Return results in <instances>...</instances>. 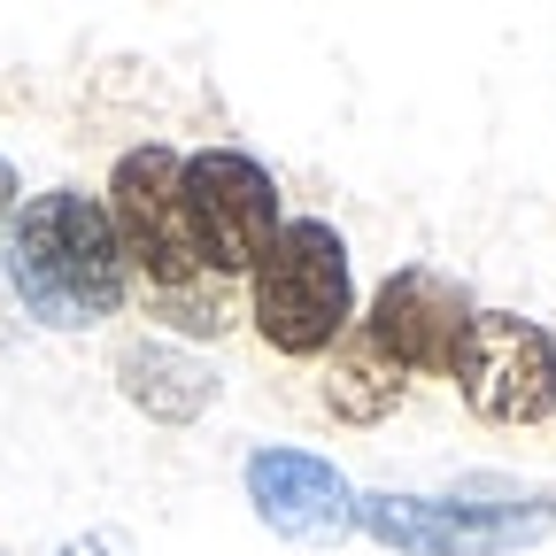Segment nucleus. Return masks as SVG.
Here are the masks:
<instances>
[{"mask_svg":"<svg viewBox=\"0 0 556 556\" xmlns=\"http://www.w3.org/2000/svg\"><path fill=\"white\" fill-rule=\"evenodd\" d=\"M62 556H131V548H124V533H86V541H70Z\"/></svg>","mask_w":556,"mask_h":556,"instance_id":"f8f14e48","label":"nucleus"},{"mask_svg":"<svg viewBox=\"0 0 556 556\" xmlns=\"http://www.w3.org/2000/svg\"><path fill=\"white\" fill-rule=\"evenodd\" d=\"M471 317H479V302H471L464 278H448V270H433V263H402V270H387V287L371 294V309H364L356 325L387 348L402 371L448 379L456 340H464Z\"/></svg>","mask_w":556,"mask_h":556,"instance_id":"0eeeda50","label":"nucleus"},{"mask_svg":"<svg viewBox=\"0 0 556 556\" xmlns=\"http://www.w3.org/2000/svg\"><path fill=\"white\" fill-rule=\"evenodd\" d=\"M16 208V170H9V155H0V217Z\"/></svg>","mask_w":556,"mask_h":556,"instance_id":"ddd939ff","label":"nucleus"},{"mask_svg":"<svg viewBox=\"0 0 556 556\" xmlns=\"http://www.w3.org/2000/svg\"><path fill=\"white\" fill-rule=\"evenodd\" d=\"M356 533L394 556H518L556 533V495L471 503V495H356Z\"/></svg>","mask_w":556,"mask_h":556,"instance_id":"7ed1b4c3","label":"nucleus"},{"mask_svg":"<svg viewBox=\"0 0 556 556\" xmlns=\"http://www.w3.org/2000/svg\"><path fill=\"white\" fill-rule=\"evenodd\" d=\"M479 426H541L556 417V340L518 309H479L448 364Z\"/></svg>","mask_w":556,"mask_h":556,"instance_id":"39448f33","label":"nucleus"},{"mask_svg":"<svg viewBox=\"0 0 556 556\" xmlns=\"http://www.w3.org/2000/svg\"><path fill=\"white\" fill-rule=\"evenodd\" d=\"M0 270H9V294L24 302V317L47 332H93L131 302V263L109 232V208L101 193L78 186H54L9 208Z\"/></svg>","mask_w":556,"mask_h":556,"instance_id":"f257e3e1","label":"nucleus"},{"mask_svg":"<svg viewBox=\"0 0 556 556\" xmlns=\"http://www.w3.org/2000/svg\"><path fill=\"white\" fill-rule=\"evenodd\" d=\"M248 503L255 518L294 541V548H340L356 533V486L340 479L332 456H309V448H255L248 456Z\"/></svg>","mask_w":556,"mask_h":556,"instance_id":"6e6552de","label":"nucleus"},{"mask_svg":"<svg viewBox=\"0 0 556 556\" xmlns=\"http://www.w3.org/2000/svg\"><path fill=\"white\" fill-rule=\"evenodd\" d=\"M248 317L263 332V348L278 356H325V348L356 325V263L348 240L325 217H287L278 240L263 248V263L248 270Z\"/></svg>","mask_w":556,"mask_h":556,"instance_id":"f03ea898","label":"nucleus"},{"mask_svg":"<svg viewBox=\"0 0 556 556\" xmlns=\"http://www.w3.org/2000/svg\"><path fill=\"white\" fill-rule=\"evenodd\" d=\"M178 163H186L178 148L148 139V148L116 155L109 193H101V208H109V232H116V248H124L131 278H148V294L186 287V278H201V270H208V255H201V240H193V217H186Z\"/></svg>","mask_w":556,"mask_h":556,"instance_id":"20e7f679","label":"nucleus"},{"mask_svg":"<svg viewBox=\"0 0 556 556\" xmlns=\"http://www.w3.org/2000/svg\"><path fill=\"white\" fill-rule=\"evenodd\" d=\"M178 186H186V217H193V240H201L208 270L248 278L263 263V248L278 240V225H287L278 178L248 148H201V155L178 163Z\"/></svg>","mask_w":556,"mask_h":556,"instance_id":"423d86ee","label":"nucleus"},{"mask_svg":"<svg viewBox=\"0 0 556 556\" xmlns=\"http://www.w3.org/2000/svg\"><path fill=\"white\" fill-rule=\"evenodd\" d=\"M116 387L148 426H193V417L217 402V371H208L186 340H163V332H139V340L116 348Z\"/></svg>","mask_w":556,"mask_h":556,"instance_id":"1a4fd4ad","label":"nucleus"},{"mask_svg":"<svg viewBox=\"0 0 556 556\" xmlns=\"http://www.w3.org/2000/svg\"><path fill=\"white\" fill-rule=\"evenodd\" d=\"M402 394H409V371L387 356V348H379L364 325H348V332L325 348L317 402L340 417V426H387V417L402 409Z\"/></svg>","mask_w":556,"mask_h":556,"instance_id":"9d476101","label":"nucleus"},{"mask_svg":"<svg viewBox=\"0 0 556 556\" xmlns=\"http://www.w3.org/2000/svg\"><path fill=\"white\" fill-rule=\"evenodd\" d=\"M148 302H155V317H163L170 332L217 340V332L240 317V278H225V270H201V278H186V287H163V294H148Z\"/></svg>","mask_w":556,"mask_h":556,"instance_id":"9b49d317","label":"nucleus"}]
</instances>
